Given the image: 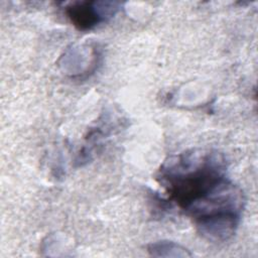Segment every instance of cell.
Returning <instances> with one entry per match:
<instances>
[{
  "label": "cell",
  "instance_id": "obj_1",
  "mask_svg": "<svg viewBox=\"0 0 258 258\" xmlns=\"http://www.w3.org/2000/svg\"><path fill=\"white\" fill-rule=\"evenodd\" d=\"M227 178L225 156L205 149H190L170 156L156 174L169 202L184 213Z\"/></svg>",
  "mask_w": 258,
  "mask_h": 258
},
{
  "label": "cell",
  "instance_id": "obj_2",
  "mask_svg": "<svg viewBox=\"0 0 258 258\" xmlns=\"http://www.w3.org/2000/svg\"><path fill=\"white\" fill-rule=\"evenodd\" d=\"M120 7L116 1H75L64 6V13L75 27L86 31L112 18Z\"/></svg>",
  "mask_w": 258,
  "mask_h": 258
},
{
  "label": "cell",
  "instance_id": "obj_3",
  "mask_svg": "<svg viewBox=\"0 0 258 258\" xmlns=\"http://www.w3.org/2000/svg\"><path fill=\"white\" fill-rule=\"evenodd\" d=\"M101 51L96 44L72 45L61 56L60 67L73 79L88 78L98 68Z\"/></svg>",
  "mask_w": 258,
  "mask_h": 258
},
{
  "label": "cell",
  "instance_id": "obj_4",
  "mask_svg": "<svg viewBox=\"0 0 258 258\" xmlns=\"http://www.w3.org/2000/svg\"><path fill=\"white\" fill-rule=\"evenodd\" d=\"M147 252L150 256L153 257H172V258H185L191 257V252L180 244L168 241L161 240L150 243L147 245Z\"/></svg>",
  "mask_w": 258,
  "mask_h": 258
}]
</instances>
